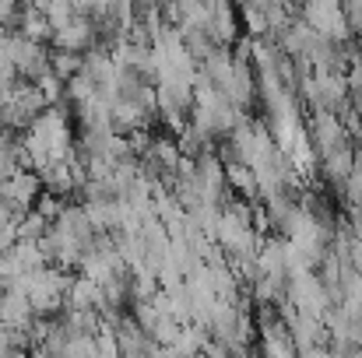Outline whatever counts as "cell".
<instances>
[{"instance_id": "cell-11", "label": "cell", "mask_w": 362, "mask_h": 358, "mask_svg": "<svg viewBox=\"0 0 362 358\" xmlns=\"http://www.w3.org/2000/svg\"><path fill=\"white\" fill-rule=\"evenodd\" d=\"M18 169H21V155H18V137H14V130L0 126V183H4L7 176H14Z\"/></svg>"}, {"instance_id": "cell-7", "label": "cell", "mask_w": 362, "mask_h": 358, "mask_svg": "<svg viewBox=\"0 0 362 358\" xmlns=\"http://www.w3.org/2000/svg\"><path fill=\"white\" fill-rule=\"evenodd\" d=\"M35 313H32V302L21 288H0V323L7 330H25L32 327Z\"/></svg>"}, {"instance_id": "cell-17", "label": "cell", "mask_w": 362, "mask_h": 358, "mask_svg": "<svg viewBox=\"0 0 362 358\" xmlns=\"http://www.w3.org/2000/svg\"><path fill=\"white\" fill-rule=\"evenodd\" d=\"M341 11H345V25L352 35H362V0H341Z\"/></svg>"}, {"instance_id": "cell-8", "label": "cell", "mask_w": 362, "mask_h": 358, "mask_svg": "<svg viewBox=\"0 0 362 358\" xmlns=\"http://www.w3.org/2000/svg\"><path fill=\"white\" fill-rule=\"evenodd\" d=\"M317 169H320V176H324L331 186L341 190V183H345L349 172H352V144H341V148H334V151L317 155Z\"/></svg>"}, {"instance_id": "cell-12", "label": "cell", "mask_w": 362, "mask_h": 358, "mask_svg": "<svg viewBox=\"0 0 362 358\" xmlns=\"http://www.w3.org/2000/svg\"><path fill=\"white\" fill-rule=\"evenodd\" d=\"M341 193H345L349 208H359L362 204V144L352 148V172H349V179L341 183Z\"/></svg>"}, {"instance_id": "cell-14", "label": "cell", "mask_w": 362, "mask_h": 358, "mask_svg": "<svg viewBox=\"0 0 362 358\" xmlns=\"http://www.w3.org/2000/svg\"><path fill=\"white\" fill-rule=\"evenodd\" d=\"M180 330H183V323H176L173 316H162V313H158V316H155V323L148 327V338H151L158 348H169V345L180 338Z\"/></svg>"}, {"instance_id": "cell-10", "label": "cell", "mask_w": 362, "mask_h": 358, "mask_svg": "<svg viewBox=\"0 0 362 358\" xmlns=\"http://www.w3.org/2000/svg\"><path fill=\"white\" fill-rule=\"evenodd\" d=\"M222 169H226L229 190H236L246 201H257V183H253V169L250 165H243L240 158H233V162H222Z\"/></svg>"}, {"instance_id": "cell-19", "label": "cell", "mask_w": 362, "mask_h": 358, "mask_svg": "<svg viewBox=\"0 0 362 358\" xmlns=\"http://www.w3.org/2000/svg\"><path fill=\"white\" fill-rule=\"evenodd\" d=\"M14 352H18V348H14V338H11V330L0 323V358H11Z\"/></svg>"}, {"instance_id": "cell-1", "label": "cell", "mask_w": 362, "mask_h": 358, "mask_svg": "<svg viewBox=\"0 0 362 358\" xmlns=\"http://www.w3.org/2000/svg\"><path fill=\"white\" fill-rule=\"evenodd\" d=\"M299 11H303L299 21H306L317 35L334 39V42H349V39H352V32H349V25H345L341 0H303Z\"/></svg>"}, {"instance_id": "cell-2", "label": "cell", "mask_w": 362, "mask_h": 358, "mask_svg": "<svg viewBox=\"0 0 362 358\" xmlns=\"http://www.w3.org/2000/svg\"><path fill=\"white\" fill-rule=\"evenodd\" d=\"M42 263H46V260H42L39 246L18 239V242L7 246L4 256H0V288H21V281H25L35 267H42Z\"/></svg>"}, {"instance_id": "cell-13", "label": "cell", "mask_w": 362, "mask_h": 358, "mask_svg": "<svg viewBox=\"0 0 362 358\" xmlns=\"http://www.w3.org/2000/svg\"><path fill=\"white\" fill-rule=\"evenodd\" d=\"M49 71L60 78V81H71L78 71H81V53H67V49H53L49 53Z\"/></svg>"}, {"instance_id": "cell-6", "label": "cell", "mask_w": 362, "mask_h": 358, "mask_svg": "<svg viewBox=\"0 0 362 358\" xmlns=\"http://www.w3.org/2000/svg\"><path fill=\"white\" fill-rule=\"evenodd\" d=\"M39 193H42V183H39V172H32V169H18L14 176H7L0 183V197L21 211H28L39 201Z\"/></svg>"}, {"instance_id": "cell-15", "label": "cell", "mask_w": 362, "mask_h": 358, "mask_svg": "<svg viewBox=\"0 0 362 358\" xmlns=\"http://www.w3.org/2000/svg\"><path fill=\"white\" fill-rule=\"evenodd\" d=\"M35 88H39V95L46 99V106H60V99H64V81L53 74V71H46L39 81H32Z\"/></svg>"}, {"instance_id": "cell-5", "label": "cell", "mask_w": 362, "mask_h": 358, "mask_svg": "<svg viewBox=\"0 0 362 358\" xmlns=\"http://www.w3.org/2000/svg\"><path fill=\"white\" fill-rule=\"evenodd\" d=\"M57 49H67V53H88L95 46V28H92V18L88 14H74L71 21L57 25L53 28V39H49Z\"/></svg>"}, {"instance_id": "cell-4", "label": "cell", "mask_w": 362, "mask_h": 358, "mask_svg": "<svg viewBox=\"0 0 362 358\" xmlns=\"http://www.w3.org/2000/svg\"><path fill=\"white\" fill-rule=\"evenodd\" d=\"M306 137H310V144H313L317 155L349 144V130H345L341 117L338 113H320V109H313V117L306 119Z\"/></svg>"}, {"instance_id": "cell-16", "label": "cell", "mask_w": 362, "mask_h": 358, "mask_svg": "<svg viewBox=\"0 0 362 358\" xmlns=\"http://www.w3.org/2000/svg\"><path fill=\"white\" fill-rule=\"evenodd\" d=\"M42 14H46V18H49V25L57 28V25L71 21V18H74V14H81V11H78V4H74V0H46Z\"/></svg>"}, {"instance_id": "cell-3", "label": "cell", "mask_w": 362, "mask_h": 358, "mask_svg": "<svg viewBox=\"0 0 362 358\" xmlns=\"http://www.w3.org/2000/svg\"><path fill=\"white\" fill-rule=\"evenodd\" d=\"M7 35H11V60L18 67V78L21 81H39L49 71V49H46V42H32L21 32H7Z\"/></svg>"}, {"instance_id": "cell-18", "label": "cell", "mask_w": 362, "mask_h": 358, "mask_svg": "<svg viewBox=\"0 0 362 358\" xmlns=\"http://www.w3.org/2000/svg\"><path fill=\"white\" fill-rule=\"evenodd\" d=\"M296 358H334L327 345H310V348H296Z\"/></svg>"}, {"instance_id": "cell-9", "label": "cell", "mask_w": 362, "mask_h": 358, "mask_svg": "<svg viewBox=\"0 0 362 358\" xmlns=\"http://www.w3.org/2000/svg\"><path fill=\"white\" fill-rule=\"evenodd\" d=\"M14 32H21V35L32 39V42H49V39H53L49 18H46L42 11H35V7H21V18H18V28H14Z\"/></svg>"}]
</instances>
